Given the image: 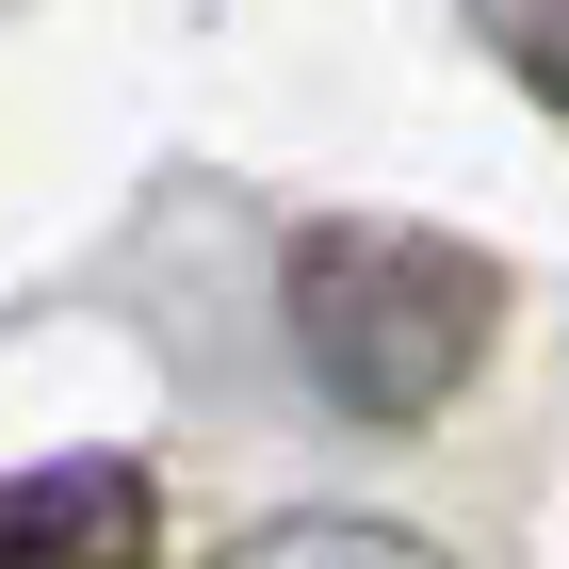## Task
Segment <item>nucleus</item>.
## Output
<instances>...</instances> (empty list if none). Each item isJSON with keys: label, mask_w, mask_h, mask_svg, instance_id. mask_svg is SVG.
I'll use <instances>...</instances> for the list:
<instances>
[{"label": "nucleus", "mask_w": 569, "mask_h": 569, "mask_svg": "<svg viewBox=\"0 0 569 569\" xmlns=\"http://www.w3.org/2000/svg\"><path fill=\"white\" fill-rule=\"evenodd\" d=\"M488 326H505V277L439 228H309L293 244V342L326 407H358V423H423L488 358Z\"/></svg>", "instance_id": "1"}, {"label": "nucleus", "mask_w": 569, "mask_h": 569, "mask_svg": "<svg viewBox=\"0 0 569 569\" xmlns=\"http://www.w3.org/2000/svg\"><path fill=\"white\" fill-rule=\"evenodd\" d=\"M147 553H163V505H147L131 456L0 472V569H147Z\"/></svg>", "instance_id": "2"}, {"label": "nucleus", "mask_w": 569, "mask_h": 569, "mask_svg": "<svg viewBox=\"0 0 569 569\" xmlns=\"http://www.w3.org/2000/svg\"><path fill=\"white\" fill-rule=\"evenodd\" d=\"M228 569H456V553H423V537H391V521H277Z\"/></svg>", "instance_id": "3"}]
</instances>
